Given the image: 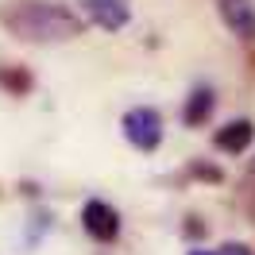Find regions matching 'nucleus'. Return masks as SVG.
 Listing matches in <instances>:
<instances>
[{
	"mask_svg": "<svg viewBox=\"0 0 255 255\" xmlns=\"http://www.w3.org/2000/svg\"><path fill=\"white\" fill-rule=\"evenodd\" d=\"M0 27L16 35L19 43L50 47V43H70L81 35V16L58 0H8L0 4Z\"/></svg>",
	"mask_w": 255,
	"mask_h": 255,
	"instance_id": "nucleus-1",
	"label": "nucleus"
},
{
	"mask_svg": "<svg viewBox=\"0 0 255 255\" xmlns=\"http://www.w3.org/2000/svg\"><path fill=\"white\" fill-rule=\"evenodd\" d=\"M120 128H124V139L135 151H155L162 143V116L155 109H147V105L124 112V124Z\"/></svg>",
	"mask_w": 255,
	"mask_h": 255,
	"instance_id": "nucleus-2",
	"label": "nucleus"
},
{
	"mask_svg": "<svg viewBox=\"0 0 255 255\" xmlns=\"http://www.w3.org/2000/svg\"><path fill=\"white\" fill-rule=\"evenodd\" d=\"M81 228H85V236L97 240V244H112V240L120 236V213L109 205V201H85L81 205Z\"/></svg>",
	"mask_w": 255,
	"mask_h": 255,
	"instance_id": "nucleus-3",
	"label": "nucleus"
},
{
	"mask_svg": "<svg viewBox=\"0 0 255 255\" xmlns=\"http://www.w3.org/2000/svg\"><path fill=\"white\" fill-rule=\"evenodd\" d=\"M81 4H85V16L93 19L101 31H124L128 19H131L128 0H81Z\"/></svg>",
	"mask_w": 255,
	"mask_h": 255,
	"instance_id": "nucleus-4",
	"label": "nucleus"
},
{
	"mask_svg": "<svg viewBox=\"0 0 255 255\" xmlns=\"http://www.w3.org/2000/svg\"><path fill=\"white\" fill-rule=\"evenodd\" d=\"M217 12L236 39H255V4L252 0H217Z\"/></svg>",
	"mask_w": 255,
	"mask_h": 255,
	"instance_id": "nucleus-5",
	"label": "nucleus"
},
{
	"mask_svg": "<svg viewBox=\"0 0 255 255\" xmlns=\"http://www.w3.org/2000/svg\"><path fill=\"white\" fill-rule=\"evenodd\" d=\"M255 139V124L252 120H232V124H224L217 135H213V143L221 147V151H228V155H244L248 147H252Z\"/></svg>",
	"mask_w": 255,
	"mask_h": 255,
	"instance_id": "nucleus-6",
	"label": "nucleus"
},
{
	"mask_svg": "<svg viewBox=\"0 0 255 255\" xmlns=\"http://www.w3.org/2000/svg\"><path fill=\"white\" fill-rule=\"evenodd\" d=\"M213 109H217V93H213L209 85H197V89L186 97V105H182V124L201 128L209 116H213Z\"/></svg>",
	"mask_w": 255,
	"mask_h": 255,
	"instance_id": "nucleus-7",
	"label": "nucleus"
},
{
	"mask_svg": "<svg viewBox=\"0 0 255 255\" xmlns=\"http://www.w3.org/2000/svg\"><path fill=\"white\" fill-rule=\"evenodd\" d=\"M0 85H4L12 97H23V93H31L35 78L23 70V66H0Z\"/></svg>",
	"mask_w": 255,
	"mask_h": 255,
	"instance_id": "nucleus-8",
	"label": "nucleus"
},
{
	"mask_svg": "<svg viewBox=\"0 0 255 255\" xmlns=\"http://www.w3.org/2000/svg\"><path fill=\"white\" fill-rule=\"evenodd\" d=\"M217 255H252V252H248L244 244H224V248H221Z\"/></svg>",
	"mask_w": 255,
	"mask_h": 255,
	"instance_id": "nucleus-9",
	"label": "nucleus"
},
{
	"mask_svg": "<svg viewBox=\"0 0 255 255\" xmlns=\"http://www.w3.org/2000/svg\"><path fill=\"white\" fill-rule=\"evenodd\" d=\"M190 255H217V252H190Z\"/></svg>",
	"mask_w": 255,
	"mask_h": 255,
	"instance_id": "nucleus-10",
	"label": "nucleus"
}]
</instances>
